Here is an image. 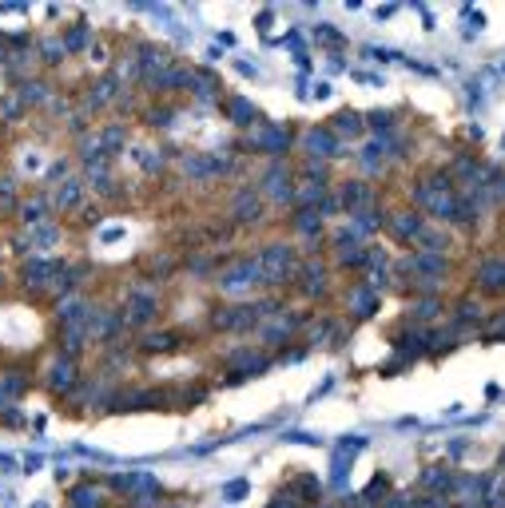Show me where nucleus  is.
Here are the masks:
<instances>
[{
	"label": "nucleus",
	"instance_id": "nucleus-1",
	"mask_svg": "<svg viewBox=\"0 0 505 508\" xmlns=\"http://www.w3.org/2000/svg\"><path fill=\"white\" fill-rule=\"evenodd\" d=\"M263 282V270H259V259H235L231 266L219 274V290L223 294H231V298H239V294H247V290H255Z\"/></svg>",
	"mask_w": 505,
	"mask_h": 508
},
{
	"label": "nucleus",
	"instance_id": "nucleus-2",
	"mask_svg": "<svg viewBox=\"0 0 505 508\" xmlns=\"http://www.w3.org/2000/svg\"><path fill=\"white\" fill-rule=\"evenodd\" d=\"M259 270H263V282H287L299 270V259H294V250L283 247V242H274L259 254Z\"/></svg>",
	"mask_w": 505,
	"mask_h": 508
},
{
	"label": "nucleus",
	"instance_id": "nucleus-3",
	"mask_svg": "<svg viewBox=\"0 0 505 508\" xmlns=\"http://www.w3.org/2000/svg\"><path fill=\"white\" fill-rule=\"evenodd\" d=\"M155 314H160V294H155V290H148V286H135L132 294H128L123 322H128V326H135V329H143V326H152V322H155Z\"/></svg>",
	"mask_w": 505,
	"mask_h": 508
},
{
	"label": "nucleus",
	"instance_id": "nucleus-4",
	"mask_svg": "<svg viewBox=\"0 0 505 508\" xmlns=\"http://www.w3.org/2000/svg\"><path fill=\"white\" fill-rule=\"evenodd\" d=\"M60 270H64V262L32 254V259L24 262L21 278H24V286H28V290H52V282H56V274H60Z\"/></svg>",
	"mask_w": 505,
	"mask_h": 508
},
{
	"label": "nucleus",
	"instance_id": "nucleus-5",
	"mask_svg": "<svg viewBox=\"0 0 505 508\" xmlns=\"http://www.w3.org/2000/svg\"><path fill=\"white\" fill-rule=\"evenodd\" d=\"M259 326V310L255 306H223L215 310V329H251Z\"/></svg>",
	"mask_w": 505,
	"mask_h": 508
},
{
	"label": "nucleus",
	"instance_id": "nucleus-6",
	"mask_svg": "<svg viewBox=\"0 0 505 508\" xmlns=\"http://www.w3.org/2000/svg\"><path fill=\"white\" fill-rule=\"evenodd\" d=\"M56 314H60V326H64V329H88L91 306H88L84 298H76V294H68V298H60Z\"/></svg>",
	"mask_w": 505,
	"mask_h": 508
},
{
	"label": "nucleus",
	"instance_id": "nucleus-7",
	"mask_svg": "<svg viewBox=\"0 0 505 508\" xmlns=\"http://www.w3.org/2000/svg\"><path fill=\"white\" fill-rule=\"evenodd\" d=\"M263 191L271 195L274 203H294V183H291V175H287L283 163H271V171L263 175Z\"/></svg>",
	"mask_w": 505,
	"mask_h": 508
},
{
	"label": "nucleus",
	"instance_id": "nucleus-8",
	"mask_svg": "<svg viewBox=\"0 0 505 508\" xmlns=\"http://www.w3.org/2000/svg\"><path fill=\"white\" fill-rule=\"evenodd\" d=\"M76 381H80V373H76V361L60 354V358L48 366V389H52V393H72V389H76Z\"/></svg>",
	"mask_w": 505,
	"mask_h": 508
},
{
	"label": "nucleus",
	"instance_id": "nucleus-9",
	"mask_svg": "<svg viewBox=\"0 0 505 508\" xmlns=\"http://www.w3.org/2000/svg\"><path fill=\"white\" fill-rule=\"evenodd\" d=\"M259 215H263V203H259L255 187H243L231 203V219L239 222V227H251V222H259Z\"/></svg>",
	"mask_w": 505,
	"mask_h": 508
},
{
	"label": "nucleus",
	"instance_id": "nucleus-10",
	"mask_svg": "<svg viewBox=\"0 0 505 508\" xmlns=\"http://www.w3.org/2000/svg\"><path fill=\"white\" fill-rule=\"evenodd\" d=\"M362 445H366L362 437H343V441H338V448H334V465H331V473H334L331 480H334V485H343V480H346V468H350L354 457L362 453Z\"/></svg>",
	"mask_w": 505,
	"mask_h": 508
},
{
	"label": "nucleus",
	"instance_id": "nucleus-11",
	"mask_svg": "<svg viewBox=\"0 0 505 508\" xmlns=\"http://www.w3.org/2000/svg\"><path fill=\"white\" fill-rule=\"evenodd\" d=\"M303 143H306V151H311L314 159H331L334 151H338V140H334L331 128H311Z\"/></svg>",
	"mask_w": 505,
	"mask_h": 508
},
{
	"label": "nucleus",
	"instance_id": "nucleus-12",
	"mask_svg": "<svg viewBox=\"0 0 505 508\" xmlns=\"http://www.w3.org/2000/svg\"><path fill=\"white\" fill-rule=\"evenodd\" d=\"M120 326H123V318H120V314H111V310L96 314V310H91V318H88V338H100V342H108V338H116V334H120Z\"/></svg>",
	"mask_w": 505,
	"mask_h": 508
},
{
	"label": "nucleus",
	"instance_id": "nucleus-13",
	"mask_svg": "<svg viewBox=\"0 0 505 508\" xmlns=\"http://www.w3.org/2000/svg\"><path fill=\"white\" fill-rule=\"evenodd\" d=\"M251 143L259 151H267V155H279V151L291 147V131L287 128H263L259 135H251Z\"/></svg>",
	"mask_w": 505,
	"mask_h": 508
},
{
	"label": "nucleus",
	"instance_id": "nucleus-14",
	"mask_svg": "<svg viewBox=\"0 0 505 508\" xmlns=\"http://www.w3.org/2000/svg\"><path fill=\"white\" fill-rule=\"evenodd\" d=\"M48 210H52V199H44V195H36V199H24L21 207H16V215H21L24 227H40V222H48Z\"/></svg>",
	"mask_w": 505,
	"mask_h": 508
},
{
	"label": "nucleus",
	"instance_id": "nucleus-15",
	"mask_svg": "<svg viewBox=\"0 0 505 508\" xmlns=\"http://www.w3.org/2000/svg\"><path fill=\"white\" fill-rule=\"evenodd\" d=\"M84 203V183L80 179H64L60 187H56V195H52V207L56 210H76Z\"/></svg>",
	"mask_w": 505,
	"mask_h": 508
},
{
	"label": "nucleus",
	"instance_id": "nucleus-16",
	"mask_svg": "<svg viewBox=\"0 0 505 508\" xmlns=\"http://www.w3.org/2000/svg\"><path fill=\"white\" fill-rule=\"evenodd\" d=\"M24 242H28L32 254H36V250H48V247H56V242H60V227L48 219V222H40V227H32Z\"/></svg>",
	"mask_w": 505,
	"mask_h": 508
},
{
	"label": "nucleus",
	"instance_id": "nucleus-17",
	"mask_svg": "<svg viewBox=\"0 0 505 508\" xmlns=\"http://www.w3.org/2000/svg\"><path fill=\"white\" fill-rule=\"evenodd\" d=\"M374 306H378V290L374 286H354L350 290V314L354 318H370Z\"/></svg>",
	"mask_w": 505,
	"mask_h": 508
},
{
	"label": "nucleus",
	"instance_id": "nucleus-18",
	"mask_svg": "<svg viewBox=\"0 0 505 508\" xmlns=\"http://www.w3.org/2000/svg\"><path fill=\"white\" fill-rule=\"evenodd\" d=\"M362 115L358 111H343V115H334V123H331V131H334V140H358L362 135Z\"/></svg>",
	"mask_w": 505,
	"mask_h": 508
},
{
	"label": "nucleus",
	"instance_id": "nucleus-19",
	"mask_svg": "<svg viewBox=\"0 0 505 508\" xmlns=\"http://www.w3.org/2000/svg\"><path fill=\"white\" fill-rule=\"evenodd\" d=\"M370 199H374V195H370V187H366V183H346V187H343V199H338V203H343L350 215H358V210L370 207Z\"/></svg>",
	"mask_w": 505,
	"mask_h": 508
},
{
	"label": "nucleus",
	"instance_id": "nucleus-20",
	"mask_svg": "<svg viewBox=\"0 0 505 508\" xmlns=\"http://www.w3.org/2000/svg\"><path fill=\"white\" fill-rule=\"evenodd\" d=\"M390 230H394L398 242H418L422 239V230H426V222L418 219V215H398V219L390 222Z\"/></svg>",
	"mask_w": 505,
	"mask_h": 508
},
{
	"label": "nucleus",
	"instance_id": "nucleus-21",
	"mask_svg": "<svg viewBox=\"0 0 505 508\" xmlns=\"http://www.w3.org/2000/svg\"><path fill=\"white\" fill-rule=\"evenodd\" d=\"M111 485L120 488V492H140V497L143 492H160L148 473H123V477H111Z\"/></svg>",
	"mask_w": 505,
	"mask_h": 508
},
{
	"label": "nucleus",
	"instance_id": "nucleus-22",
	"mask_svg": "<svg viewBox=\"0 0 505 508\" xmlns=\"http://www.w3.org/2000/svg\"><path fill=\"white\" fill-rule=\"evenodd\" d=\"M303 294H306V298L326 294V270L318 266V262H306V266H303Z\"/></svg>",
	"mask_w": 505,
	"mask_h": 508
},
{
	"label": "nucleus",
	"instance_id": "nucleus-23",
	"mask_svg": "<svg viewBox=\"0 0 505 508\" xmlns=\"http://www.w3.org/2000/svg\"><path fill=\"white\" fill-rule=\"evenodd\" d=\"M16 100H21L24 108H40V103H48V84H40V80H28V84H21V91H16Z\"/></svg>",
	"mask_w": 505,
	"mask_h": 508
},
{
	"label": "nucleus",
	"instance_id": "nucleus-24",
	"mask_svg": "<svg viewBox=\"0 0 505 508\" xmlns=\"http://www.w3.org/2000/svg\"><path fill=\"white\" fill-rule=\"evenodd\" d=\"M96 140H100L104 155H120V151H123V143H128V135H123V128H120V123H108V128H104L100 135H96Z\"/></svg>",
	"mask_w": 505,
	"mask_h": 508
},
{
	"label": "nucleus",
	"instance_id": "nucleus-25",
	"mask_svg": "<svg viewBox=\"0 0 505 508\" xmlns=\"http://www.w3.org/2000/svg\"><path fill=\"white\" fill-rule=\"evenodd\" d=\"M477 278H482L485 290H505V262H485L482 270H477Z\"/></svg>",
	"mask_w": 505,
	"mask_h": 508
},
{
	"label": "nucleus",
	"instance_id": "nucleus-26",
	"mask_svg": "<svg viewBox=\"0 0 505 508\" xmlns=\"http://www.w3.org/2000/svg\"><path fill=\"white\" fill-rule=\"evenodd\" d=\"M227 115H231V123H255V108L247 100H243V96H231V103H227Z\"/></svg>",
	"mask_w": 505,
	"mask_h": 508
},
{
	"label": "nucleus",
	"instance_id": "nucleus-27",
	"mask_svg": "<svg viewBox=\"0 0 505 508\" xmlns=\"http://www.w3.org/2000/svg\"><path fill=\"white\" fill-rule=\"evenodd\" d=\"M350 230L358 235V239H362V235H374V230H378V215H374L370 207L358 210V215H350Z\"/></svg>",
	"mask_w": 505,
	"mask_h": 508
},
{
	"label": "nucleus",
	"instance_id": "nucleus-28",
	"mask_svg": "<svg viewBox=\"0 0 505 508\" xmlns=\"http://www.w3.org/2000/svg\"><path fill=\"white\" fill-rule=\"evenodd\" d=\"M294 230H299V235H318V230H323V215H318L314 207L299 210V222H294Z\"/></svg>",
	"mask_w": 505,
	"mask_h": 508
},
{
	"label": "nucleus",
	"instance_id": "nucleus-29",
	"mask_svg": "<svg viewBox=\"0 0 505 508\" xmlns=\"http://www.w3.org/2000/svg\"><path fill=\"white\" fill-rule=\"evenodd\" d=\"M175 346H179L175 334H148V338H143V349H148V354H167V349H175Z\"/></svg>",
	"mask_w": 505,
	"mask_h": 508
},
{
	"label": "nucleus",
	"instance_id": "nucleus-30",
	"mask_svg": "<svg viewBox=\"0 0 505 508\" xmlns=\"http://www.w3.org/2000/svg\"><path fill=\"white\" fill-rule=\"evenodd\" d=\"M60 44H64V56H68V52H80V48H88V24H76V28H72Z\"/></svg>",
	"mask_w": 505,
	"mask_h": 508
},
{
	"label": "nucleus",
	"instance_id": "nucleus-31",
	"mask_svg": "<svg viewBox=\"0 0 505 508\" xmlns=\"http://www.w3.org/2000/svg\"><path fill=\"white\" fill-rule=\"evenodd\" d=\"M12 207H21V203H16V179H12V175H0V210H12Z\"/></svg>",
	"mask_w": 505,
	"mask_h": 508
},
{
	"label": "nucleus",
	"instance_id": "nucleus-32",
	"mask_svg": "<svg viewBox=\"0 0 505 508\" xmlns=\"http://www.w3.org/2000/svg\"><path fill=\"white\" fill-rule=\"evenodd\" d=\"M72 508H100V492L96 488H72Z\"/></svg>",
	"mask_w": 505,
	"mask_h": 508
},
{
	"label": "nucleus",
	"instance_id": "nucleus-33",
	"mask_svg": "<svg viewBox=\"0 0 505 508\" xmlns=\"http://www.w3.org/2000/svg\"><path fill=\"white\" fill-rule=\"evenodd\" d=\"M454 485V477H450V468H426V488H450Z\"/></svg>",
	"mask_w": 505,
	"mask_h": 508
},
{
	"label": "nucleus",
	"instance_id": "nucleus-34",
	"mask_svg": "<svg viewBox=\"0 0 505 508\" xmlns=\"http://www.w3.org/2000/svg\"><path fill=\"white\" fill-rule=\"evenodd\" d=\"M140 167L143 171H163V155L152 147H140Z\"/></svg>",
	"mask_w": 505,
	"mask_h": 508
},
{
	"label": "nucleus",
	"instance_id": "nucleus-35",
	"mask_svg": "<svg viewBox=\"0 0 505 508\" xmlns=\"http://www.w3.org/2000/svg\"><path fill=\"white\" fill-rule=\"evenodd\" d=\"M21 111H24V103L16 100V96H4V100H0V120H16Z\"/></svg>",
	"mask_w": 505,
	"mask_h": 508
},
{
	"label": "nucleus",
	"instance_id": "nucleus-36",
	"mask_svg": "<svg viewBox=\"0 0 505 508\" xmlns=\"http://www.w3.org/2000/svg\"><path fill=\"white\" fill-rule=\"evenodd\" d=\"M382 155H386L382 143H366V147H362V163H366V167H378V163H382Z\"/></svg>",
	"mask_w": 505,
	"mask_h": 508
},
{
	"label": "nucleus",
	"instance_id": "nucleus-37",
	"mask_svg": "<svg viewBox=\"0 0 505 508\" xmlns=\"http://www.w3.org/2000/svg\"><path fill=\"white\" fill-rule=\"evenodd\" d=\"M40 52H44V64H56V60L64 56V44H60V40H44Z\"/></svg>",
	"mask_w": 505,
	"mask_h": 508
},
{
	"label": "nucleus",
	"instance_id": "nucleus-38",
	"mask_svg": "<svg viewBox=\"0 0 505 508\" xmlns=\"http://www.w3.org/2000/svg\"><path fill=\"white\" fill-rule=\"evenodd\" d=\"M243 497H247V480H231L223 488V500H243Z\"/></svg>",
	"mask_w": 505,
	"mask_h": 508
},
{
	"label": "nucleus",
	"instance_id": "nucleus-39",
	"mask_svg": "<svg viewBox=\"0 0 505 508\" xmlns=\"http://www.w3.org/2000/svg\"><path fill=\"white\" fill-rule=\"evenodd\" d=\"M482 318V310L474 306V302H462V306H457V322H477Z\"/></svg>",
	"mask_w": 505,
	"mask_h": 508
},
{
	"label": "nucleus",
	"instance_id": "nucleus-40",
	"mask_svg": "<svg viewBox=\"0 0 505 508\" xmlns=\"http://www.w3.org/2000/svg\"><path fill=\"white\" fill-rule=\"evenodd\" d=\"M370 123H374V131H382V135H386V131H390V123H394V115H382V111H374Z\"/></svg>",
	"mask_w": 505,
	"mask_h": 508
},
{
	"label": "nucleus",
	"instance_id": "nucleus-41",
	"mask_svg": "<svg viewBox=\"0 0 505 508\" xmlns=\"http://www.w3.org/2000/svg\"><path fill=\"white\" fill-rule=\"evenodd\" d=\"M294 492H299V497H306V500H311V497H318V480H303V485L294 488Z\"/></svg>",
	"mask_w": 505,
	"mask_h": 508
},
{
	"label": "nucleus",
	"instance_id": "nucleus-42",
	"mask_svg": "<svg viewBox=\"0 0 505 508\" xmlns=\"http://www.w3.org/2000/svg\"><path fill=\"white\" fill-rule=\"evenodd\" d=\"M271 508H299V497H294V492H287V497H274Z\"/></svg>",
	"mask_w": 505,
	"mask_h": 508
},
{
	"label": "nucleus",
	"instance_id": "nucleus-43",
	"mask_svg": "<svg viewBox=\"0 0 505 508\" xmlns=\"http://www.w3.org/2000/svg\"><path fill=\"white\" fill-rule=\"evenodd\" d=\"M123 239V227H108V230H100V242H120Z\"/></svg>",
	"mask_w": 505,
	"mask_h": 508
},
{
	"label": "nucleus",
	"instance_id": "nucleus-44",
	"mask_svg": "<svg viewBox=\"0 0 505 508\" xmlns=\"http://www.w3.org/2000/svg\"><path fill=\"white\" fill-rule=\"evenodd\" d=\"M48 179H68V163H52V167H48Z\"/></svg>",
	"mask_w": 505,
	"mask_h": 508
},
{
	"label": "nucleus",
	"instance_id": "nucleus-45",
	"mask_svg": "<svg viewBox=\"0 0 505 508\" xmlns=\"http://www.w3.org/2000/svg\"><path fill=\"white\" fill-rule=\"evenodd\" d=\"M386 508H410V497H402V492H398V497L386 500Z\"/></svg>",
	"mask_w": 505,
	"mask_h": 508
},
{
	"label": "nucleus",
	"instance_id": "nucleus-46",
	"mask_svg": "<svg viewBox=\"0 0 505 508\" xmlns=\"http://www.w3.org/2000/svg\"><path fill=\"white\" fill-rule=\"evenodd\" d=\"M291 441H303V445H323V441L311 437V433H291Z\"/></svg>",
	"mask_w": 505,
	"mask_h": 508
},
{
	"label": "nucleus",
	"instance_id": "nucleus-47",
	"mask_svg": "<svg viewBox=\"0 0 505 508\" xmlns=\"http://www.w3.org/2000/svg\"><path fill=\"white\" fill-rule=\"evenodd\" d=\"M331 96V84H314V100H326Z\"/></svg>",
	"mask_w": 505,
	"mask_h": 508
},
{
	"label": "nucleus",
	"instance_id": "nucleus-48",
	"mask_svg": "<svg viewBox=\"0 0 505 508\" xmlns=\"http://www.w3.org/2000/svg\"><path fill=\"white\" fill-rule=\"evenodd\" d=\"M24 167H28V171H40V155H24Z\"/></svg>",
	"mask_w": 505,
	"mask_h": 508
},
{
	"label": "nucleus",
	"instance_id": "nucleus-49",
	"mask_svg": "<svg viewBox=\"0 0 505 508\" xmlns=\"http://www.w3.org/2000/svg\"><path fill=\"white\" fill-rule=\"evenodd\" d=\"M426 508H445L442 500H426Z\"/></svg>",
	"mask_w": 505,
	"mask_h": 508
},
{
	"label": "nucleus",
	"instance_id": "nucleus-50",
	"mask_svg": "<svg viewBox=\"0 0 505 508\" xmlns=\"http://www.w3.org/2000/svg\"><path fill=\"white\" fill-rule=\"evenodd\" d=\"M32 508H48V504H32Z\"/></svg>",
	"mask_w": 505,
	"mask_h": 508
}]
</instances>
